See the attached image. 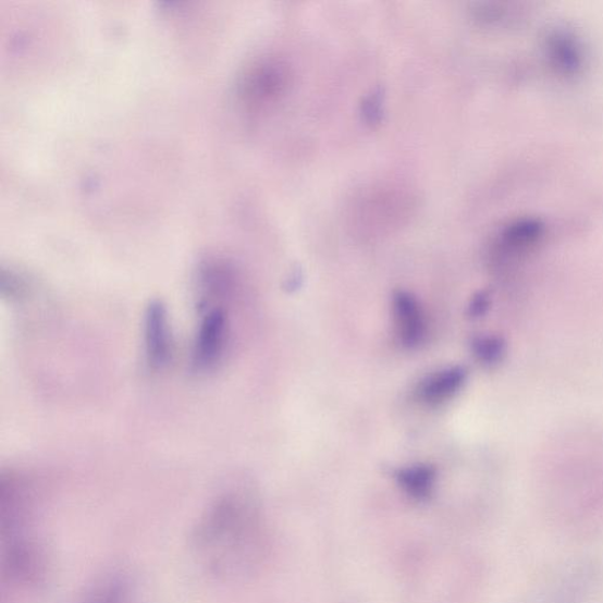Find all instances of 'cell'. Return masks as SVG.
Here are the masks:
<instances>
[{
	"label": "cell",
	"mask_w": 603,
	"mask_h": 603,
	"mask_svg": "<svg viewBox=\"0 0 603 603\" xmlns=\"http://www.w3.org/2000/svg\"><path fill=\"white\" fill-rule=\"evenodd\" d=\"M393 312L401 343L407 348L419 347L426 335V323L418 299L408 292L395 293Z\"/></svg>",
	"instance_id": "cell-4"
},
{
	"label": "cell",
	"mask_w": 603,
	"mask_h": 603,
	"mask_svg": "<svg viewBox=\"0 0 603 603\" xmlns=\"http://www.w3.org/2000/svg\"><path fill=\"white\" fill-rule=\"evenodd\" d=\"M395 478L402 490L408 495L422 500L432 494L434 490L436 470L428 465H414L398 469Z\"/></svg>",
	"instance_id": "cell-8"
},
{
	"label": "cell",
	"mask_w": 603,
	"mask_h": 603,
	"mask_svg": "<svg viewBox=\"0 0 603 603\" xmlns=\"http://www.w3.org/2000/svg\"><path fill=\"white\" fill-rule=\"evenodd\" d=\"M549 57L558 73L578 74L582 63V48L576 36L558 30L551 35L547 42Z\"/></svg>",
	"instance_id": "cell-6"
},
{
	"label": "cell",
	"mask_w": 603,
	"mask_h": 603,
	"mask_svg": "<svg viewBox=\"0 0 603 603\" xmlns=\"http://www.w3.org/2000/svg\"><path fill=\"white\" fill-rule=\"evenodd\" d=\"M471 350L483 366H495L505 356V342L495 336H479L471 342Z\"/></svg>",
	"instance_id": "cell-10"
},
{
	"label": "cell",
	"mask_w": 603,
	"mask_h": 603,
	"mask_svg": "<svg viewBox=\"0 0 603 603\" xmlns=\"http://www.w3.org/2000/svg\"><path fill=\"white\" fill-rule=\"evenodd\" d=\"M206 308L198 324L193 352V364L198 371L211 370L221 362L229 337V321L224 308Z\"/></svg>",
	"instance_id": "cell-2"
},
{
	"label": "cell",
	"mask_w": 603,
	"mask_h": 603,
	"mask_svg": "<svg viewBox=\"0 0 603 603\" xmlns=\"http://www.w3.org/2000/svg\"><path fill=\"white\" fill-rule=\"evenodd\" d=\"M132 594L134 592L128 583L113 579L97 586L84 603H136Z\"/></svg>",
	"instance_id": "cell-9"
},
{
	"label": "cell",
	"mask_w": 603,
	"mask_h": 603,
	"mask_svg": "<svg viewBox=\"0 0 603 603\" xmlns=\"http://www.w3.org/2000/svg\"><path fill=\"white\" fill-rule=\"evenodd\" d=\"M544 233L543 224L536 219H521L509 224L501 234L500 246L507 253L521 255L534 249Z\"/></svg>",
	"instance_id": "cell-7"
},
{
	"label": "cell",
	"mask_w": 603,
	"mask_h": 603,
	"mask_svg": "<svg viewBox=\"0 0 603 603\" xmlns=\"http://www.w3.org/2000/svg\"><path fill=\"white\" fill-rule=\"evenodd\" d=\"M488 307H490V300H488V297L483 294L478 295L471 302L469 313L472 316V318H480V316L485 312Z\"/></svg>",
	"instance_id": "cell-11"
},
{
	"label": "cell",
	"mask_w": 603,
	"mask_h": 603,
	"mask_svg": "<svg viewBox=\"0 0 603 603\" xmlns=\"http://www.w3.org/2000/svg\"><path fill=\"white\" fill-rule=\"evenodd\" d=\"M260 521L253 502L236 492L217 499L194 537L199 562L212 576L234 579L254 564L260 549Z\"/></svg>",
	"instance_id": "cell-1"
},
{
	"label": "cell",
	"mask_w": 603,
	"mask_h": 603,
	"mask_svg": "<svg viewBox=\"0 0 603 603\" xmlns=\"http://www.w3.org/2000/svg\"><path fill=\"white\" fill-rule=\"evenodd\" d=\"M466 380L464 367L443 369L421 383L419 398L428 406H440L462 391Z\"/></svg>",
	"instance_id": "cell-5"
},
{
	"label": "cell",
	"mask_w": 603,
	"mask_h": 603,
	"mask_svg": "<svg viewBox=\"0 0 603 603\" xmlns=\"http://www.w3.org/2000/svg\"><path fill=\"white\" fill-rule=\"evenodd\" d=\"M145 347L150 368H164L174 352V342L167 307L161 300H152L145 316Z\"/></svg>",
	"instance_id": "cell-3"
}]
</instances>
